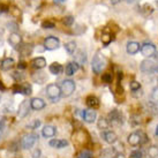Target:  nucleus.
Segmentation results:
<instances>
[{
  "instance_id": "nucleus-12",
  "label": "nucleus",
  "mask_w": 158,
  "mask_h": 158,
  "mask_svg": "<svg viewBox=\"0 0 158 158\" xmlns=\"http://www.w3.org/2000/svg\"><path fill=\"white\" fill-rule=\"evenodd\" d=\"M31 66L36 69H43L46 66V60L43 57H37L31 60Z\"/></svg>"
},
{
  "instance_id": "nucleus-40",
  "label": "nucleus",
  "mask_w": 158,
  "mask_h": 158,
  "mask_svg": "<svg viewBox=\"0 0 158 158\" xmlns=\"http://www.w3.org/2000/svg\"><path fill=\"white\" fill-rule=\"evenodd\" d=\"M131 157L132 158H142L143 157V154H142V151H140V150H135V151H133L132 154H131Z\"/></svg>"
},
{
  "instance_id": "nucleus-44",
  "label": "nucleus",
  "mask_w": 158,
  "mask_h": 158,
  "mask_svg": "<svg viewBox=\"0 0 158 158\" xmlns=\"http://www.w3.org/2000/svg\"><path fill=\"white\" fill-rule=\"evenodd\" d=\"M40 156V149L35 150V152H34V155H32V157H34V158H38Z\"/></svg>"
},
{
  "instance_id": "nucleus-6",
  "label": "nucleus",
  "mask_w": 158,
  "mask_h": 158,
  "mask_svg": "<svg viewBox=\"0 0 158 158\" xmlns=\"http://www.w3.org/2000/svg\"><path fill=\"white\" fill-rule=\"evenodd\" d=\"M59 45H60V40H58L57 37H53V36H48L44 40V48L46 50H50V51H52V50H57L59 48Z\"/></svg>"
},
{
  "instance_id": "nucleus-19",
  "label": "nucleus",
  "mask_w": 158,
  "mask_h": 158,
  "mask_svg": "<svg viewBox=\"0 0 158 158\" xmlns=\"http://www.w3.org/2000/svg\"><path fill=\"white\" fill-rule=\"evenodd\" d=\"M79 68H80V65L76 61L69 62L66 66V74L68 75V76H72V75L75 74V72L79 70Z\"/></svg>"
},
{
  "instance_id": "nucleus-1",
  "label": "nucleus",
  "mask_w": 158,
  "mask_h": 158,
  "mask_svg": "<svg viewBox=\"0 0 158 158\" xmlns=\"http://www.w3.org/2000/svg\"><path fill=\"white\" fill-rule=\"evenodd\" d=\"M106 66V61L105 59L102 57L99 53H97L96 56L94 57L92 59V64H91V67H92V70H94V73H96V74H99L103 72V69L105 68Z\"/></svg>"
},
{
  "instance_id": "nucleus-28",
  "label": "nucleus",
  "mask_w": 158,
  "mask_h": 158,
  "mask_svg": "<svg viewBox=\"0 0 158 158\" xmlns=\"http://www.w3.org/2000/svg\"><path fill=\"white\" fill-rule=\"evenodd\" d=\"M31 92H32V88H31L30 84H22V92L23 95H31Z\"/></svg>"
},
{
  "instance_id": "nucleus-29",
  "label": "nucleus",
  "mask_w": 158,
  "mask_h": 158,
  "mask_svg": "<svg viewBox=\"0 0 158 158\" xmlns=\"http://www.w3.org/2000/svg\"><path fill=\"white\" fill-rule=\"evenodd\" d=\"M111 40H112V36L110 34H103L102 36V42H103V44L104 45H109L111 43Z\"/></svg>"
},
{
  "instance_id": "nucleus-15",
  "label": "nucleus",
  "mask_w": 158,
  "mask_h": 158,
  "mask_svg": "<svg viewBox=\"0 0 158 158\" xmlns=\"http://www.w3.org/2000/svg\"><path fill=\"white\" fill-rule=\"evenodd\" d=\"M102 136L104 137L105 142L110 143V144H112V143H114V142H117V140H118V136H117V134H115L114 132H111V131L104 132L103 134H102Z\"/></svg>"
},
{
  "instance_id": "nucleus-24",
  "label": "nucleus",
  "mask_w": 158,
  "mask_h": 158,
  "mask_svg": "<svg viewBox=\"0 0 158 158\" xmlns=\"http://www.w3.org/2000/svg\"><path fill=\"white\" fill-rule=\"evenodd\" d=\"M115 154L117 152L114 148H106V149H103V151L101 152V158H113Z\"/></svg>"
},
{
  "instance_id": "nucleus-13",
  "label": "nucleus",
  "mask_w": 158,
  "mask_h": 158,
  "mask_svg": "<svg viewBox=\"0 0 158 158\" xmlns=\"http://www.w3.org/2000/svg\"><path fill=\"white\" fill-rule=\"evenodd\" d=\"M30 105L32 110L40 111L45 107V102L42 98H32L30 101Z\"/></svg>"
},
{
  "instance_id": "nucleus-49",
  "label": "nucleus",
  "mask_w": 158,
  "mask_h": 158,
  "mask_svg": "<svg viewBox=\"0 0 158 158\" xmlns=\"http://www.w3.org/2000/svg\"><path fill=\"white\" fill-rule=\"evenodd\" d=\"M5 89L6 88H5V85L2 84V82H0V90H1V91H4Z\"/></svg>"
},
{
  "instance_id": "nucleus-10",
  "label": "nucleus",
  "mask_w": 158,
  "mask_h": 158,
  "mask_svg": "<svg viewBox=\"0 0 158 158\" xmlns=\"http://www.w3.org/2000/svg\"><path fill=\"white\" fill-rule=\"evenodd\" d=\"M82 117H83V120L85 123H91L96 120L97 113L96 111H95V109H89V110H84L82 112Z\"/></svg>"
},
{
  "instance_id": "nucleus-20",
  "label": "nucleus",
  "mask_w": 158,
  "mask_h": 158,
  "mask_svg": "<svg viewBox=\"0 0 158 158\" xmlns=\"http://www.w3.org/2000/svg\"><path fill=\"white\" fill-rule=\"evenodd\" d=\"M87 105L90 107V109H97L98 106H99V99L97 98L96 96H92V95H90V96L87 97Z\"/></svg>"
},
{
  "instance_id": "nucleus-7",
  "label": "nucleus",
  "mask_w": 158,
  "mask_h": 158,
  "mask_svg": "<svg viewBox=\"0 0 158 158\" xmlns=\"http://www.w3.org/2000/svg\"><path fill=\"white\" fill-rule=\"evenodd\" d=\"M141 52L142 54L147 58H151L156 54V48L154 44L151 43H144V44L141 46Z\"/></svg>"
},
{
  "instance_id": "nucleus-53",
  "label": "nucleus",
  "mask_w": 158,
  "mask_h": 158,
  "mask_svg": "<svg viewBox=\"0 0 158 158\" xmlns=\"http://www.w3.org/2000/svg\"><path fill=\"white\" fill-rule=\"evenodd\" d=\"M0 101H1V97H0Z\"/></svg>"
},
{
  "instance_id": "nucleus-2",
  "label": "nucleus",
  "mask_w": 158,
  "mask_h": 158,
  "mask_svg": "<svg viewBox=\"0 0 158 158\" xmlns=\"http://www.w3.org/2000/svg\"><path fill=\"white\" fill-rule=\"evenodd\" d=\"M147 142V136L143 133H132L131 135L128 136V143L132 145V147H137L140 144H143Z\"/></svg>"
},
{
  "instance_id": "nucleus-8",
  "label": "nucleus",
  "mask_w": 158,
  "mask_h": 158,
  "mask_svg": "<svg viewBox=\"0 0 158 158\" xmlns=\"http://www.w3.org/2000/svg\"><path fill=\"white\" fill-rule=\"evenodd\" d=\"M140 68L143 73H151V72L156 70V65H155V62L152 60L145 59V60H143V61L141 62Z\"/></svg>"
},
{
  "instance_id": "nucleus-21",
  "label": "nucleus",
  "mask_w": 158,
  "mask_h": 158,
  "mask_svg": "<svg viewBox=\"0 0 158 158\" xmlns=\"http://www.w3.org/2000/svg\"><path fill=\"white\" fill-rule=\"evenodd\" d=\"M48 70H50V73L53 74V75H60L62 73L64 68H62V66L60 65V64H58V62H53L52 65H50Z\"/></svg>"
},
{
  "instance_id": "nucleus-45",
  "label": "nucleus",
  "mask_w": 158,
  "mask_h": 158,
  "mask_svg": "<svg viewBox=\"0 0 158 158\" xmlns=\"http://www.w3.org/2000/svg\"><path fill=\"white\" fill-rule=\"evenodd\" d=\"M0 12H5V13L8 12V7L5 6V5H1V6H0Z\"/></svg>"
},
{
  "instance_id": "nucleus-23",
  "label": "nucleus",
  "mask_w": 158,
  "mask_h": 158,
  "mask_svg": "<svg viewBox=\"0 0 158 158\" xmlns=\"http://www.w3.org/2000/svg\"><path fill=\"white\" fill-rule=\"evenodd\" d=\"M74 57H75V61L77 62L80 66L84 65L85 61H87V54L83 51H79V52L76 53V56H74Z\"/></svg>"
},
{
  "instance_id": "nucleus-22",
  "label": "nucleus",
  "mask_w": 158,
  "mask_h": 158,
  "mask_svg": "<svg viewBox=\"0 0 158 158\" xmlns=\"http://www.w3.org/2000/svg\"><path fill=\"white\" fill-rule=\"evenodd\" d=\"M32 80L35 81L36 83H44L46 81V74L43 73V72H40V73H34L32 74Z\"/></svg>"
},
{
  "instance_id": "nucleus-35",
  "label": "nucleus",
  "mask_w": 158,
  "mask_h": 158,
  "mask_svg": "<svg viewBox=\"0 0 158 158\" xmlns=\"http://www.w3.org/2000/svg\"><path fill=\"white\" fill-rule=\"evenodd\" d=\"M149 156L151 158L158 157V148H156V147H151V148H149Z\"/></svg>"
},
{
  "instance_id": "nucleus-27",
  "label": "nucleus",
  "mask_w": 158,
  "mask_h": 158,
  "mask_svg": "<svg viewBox=\"0 0 158 158\" xmlns=\"http://www.w3.org/2000/svg\"><path fill=\"white\" fill-rule=\"evenodd\" d=\"M97 126H98L99 129H107V127H109V121L104 118H101L98 120V123H97Z\"/></svg>"
},
{
  "instance_id": "nucleus-3",
  "label": "nucleus",
  "mask_w": 158,
  "mask_h": 158,
  "mask_svg": "<svg viewBox=\"0 0 158 158\" xmlns=\"http://www.w3.org/2000/svg\"><path fill=\"white\" fill-rule=\"evenodd\" d=\"M38 140V135L36 133H30V134H27L23 136V139L21 140V145H22L23 149H30L34 147L36 142Z\"/></svg>"
},
{
  "instance_id": "nucleus-33",
  "label": "nucleus",
  "mask_w": 158,
  "mask_h": 158,
  "mask_svg": "<svg viewBox=\"0 0 158 158\" xmlns=\"http://www.w3.org/2000/svg\"><path fill=\"white\" fill-rule=\"evenodd\" d=\"M62 23L65 26H72L74 23V18L73 16H65V18L62 19Z\"/></svg>"
},
{
  "instance_id": "nucleus-9",
  "label": "nucleus",
  "mask_w": 158,
  "mask_h": 158,
  "mask_svg": "<svg viewBox=\"0 0 158 158\" xmlns=\"http://www.w3.org/2000/svg\"><path fill=\"white\" fill-rule=\"evenodd\" d=\"M30 102L29 101H23L20 106H19V111H18V114L20 118H24L27 117L28 114H29V111H30Z\"/></svg>"
},
{
  "instance_id": "nucleus-50",
  "label": "nucleus",
  "mask_w": 158,
  "mask_h": 158,
  "mask_svg": "<svg viewBox=\"0 0 158 158\" xmlns=\"http://www.w3.org/2000/svg\"><path fill=\"white\" fill-rule=\"evenodd\" d=\"M156 135H158V126H157V128H156Z\"/></svg>"
},
{
  "instance_id": "nucleus-47",
  "label": "nucleus",
  "mask_w": 158,
  "mask_h": 158,
  "mask_svg": "<svg viewBox=\"0 0 158 158\" xmlns=\"http://www.w3.org/2000/svg\"><path fill=\"white\" fill-rule=\"evenodd\" d=\"M110 2L112 5H117V4H119V2H120V0H110Z\"/></svg>"
},
{
  "instance_id": "nucleus-48",
  "label": "nucleus",
  "mask_w": 158,
  "mask_h": 158,
  "mask_svg": "<svg viewBox=\"0 0 158 158\" xmlns=\"http://www.w3.org/2000/svg\"><path fill=\"white\" fill-rule=\"evenodd\" d=\"M54 2H57V4H62V2H65L66 0H53Z\"/></svg>"
},
{
  "instance_id": "nucleus-34",
  "label": "nucleus",
  "mask_w": 158,
  "mask_h": 158,
  "mask_svg": "<svg viewBox=\"0 0 158 158\" xmlns=\"http://www.w3.org/2000/svg\"><path fill=\"white\" fill-rule=\"evenodd\" d=\"M42 28L43 29H53L54 28V22H52V21H44L42 23Z\"/></svg>"
},
{
  "instance_id": "nucleus-32",
  "label": "nucleus",
  "mask_w": 158,
  "mask_h": 158,
  "mask_svg": "<svg viewBox=\"0 0 158 158\" xmlns=\"http://www.w3.org/2000/svg\"><path fill=\"white\" fill-rule=\"evenodd\" d=\"M5 128H6V119L4 117H0V139L4 134Z\"/></svg>"
},
{
  "instance_id": "nucleus-46",
  "label": "nucleus",
  "mask_w": 158,
  "mask_h": 158,
  "mask_svg": "<svg viewBox=\"0 0 158 158\" xmlns=\"http://www.w3.org/2000/svg\"><path fill=\"white\" fill-rule=\"evenodd\" d=\"M113 158H126V157H125L123 154H120V152H119V154H115V156H114Z\"/></svg>"
},
{
  "instance_id": "nucleus-5",
  "label": "nucleus",
  "mask_w": 158,
  "mask_h": 158,
  "mask_svg": "<svg viewBox=\"0 0 158 158\" xmlns=\"http://www.w3.org/2000/svg\"><path fill=\"white\" fill-rule=\"evenodd\" d=\"M61 95L65 97H68L70 96L75 90V82L74 81H72V80H65V81H62V84H61Z\"/></svg>"
},
{
  "instance_id": "nucleus-26",
  "label": "nucleus",
  "mask_w": 158,
  "mask_h": 158,
  "mask_svg": "<svg viewBox=\"0 0 158 158\" xmlns=\"http://www.w3.org/2000/svg\"><path fill=\"white\" fill-rule=\"evenodd\" d=\"M65 50H66L69 54H73V53L75 52V50H76V43L73 42V40L66 43V44H65Z\"/></svg>"
},
{
  "instance_id": "nucleus-30",
  "label": "nucleus",
  "mask_w": 158,
  "mask_h": 158,
  "mask_svg": "<svg viewBox=\"0 0 158 158\" xmlns=\"http://www.w3.org/2000/svg\"><path fill=\"white\" fill-rule=\"evenodd\" d=\"M129 88H131L132 91H137V90H140V88H141V83L137 82V81H132V82L129 83Z\"/></svg>"
},
{
  "instance_id": "nucleus-38",
  "label": "nucleus",
  "mask_w": 158,
  "mask_h": 158,
  "mask_svg": "<svg viewBox=\"0 0 158 158\" xmlns=\"http://www.w3.org/2000/svg\"><path fill=\"white\" fill-rule=\"evenodd\" d=\"M40 126V120H34L31 123H29L27 127L28 128H31V129H36V128H38Z\"/></svg>"
},
{
  "instance_id": "nucleus-41",
  "label": "nucleus",
  "mask_w": 158,
  "mask_h": 158,
  "mask_svg": "<svg viewBox=\"0 0 158 158\" xmlns=\"http://www.w3.org/2000/svg\"><path fill=\"white\" fill-rule=\"evenodd\" d=\"M7 27H8V29L9 30H10V29H12V31H13V32H16V31H18V24H16V23H13V22H10V23H7Z\"/></svg>"
},
{
  "instance_id": "nucleus-17",
  "label": "nucleus",
  "mask_w": 158,
  "mask_h": 158,
  "mask_svg": "<svg viewBox=\"0 0 158 158\" xmlns=\"http://www.w3.org/2000/svg\"><path fill=\"white\" fill-rule=\"evenodd\" d=\"M140 44L137 42H128L126 50L129 54H136V53L140 51Z\"/></svg>"
},
{
  "instance_id": "nucleus-18",
  "label": "nucleus",
  "mask_w": 158,
  "mask_h": 158,
  "mask_svg": "<svg viewBox=\"0 0 158 158\" xmlns=\"http://www.w3.org/2000/svg\"><path fill=\"white\" fill-rule=\"evenodd\" d=\"M48 144H50V147L56 148V149H62V148H66L68 145V142L66 140H51Z\"/></svg>"
},
{
  "instance_id": "nucleus-51",
  "label": "nucleus",
  "mask_w": 158,
  "mask_h": 158,
  "mask_svg": "<svg viewBox=\"0 0 158 158\" xmlns=\"http://www.w3.org/2000/svg\"><path fill=\"white\" fill-rule=\"evenodd\" d=\"M134 0H127V2H133Z\"/></svg>"
},
{
  "instance_id": "nucleus-52",
  "label": "nucleus",
  "mask_w": 158,
  "mask_h": 158,
  "mask_svg": "<svg viewBox=\"0 0 158 158\" xmlns=\"http://www.w3.org/2000/svg\"><path fill=\"white\" fill-rule=\"evenodd\" d=\"M156 58H157V60H158V53H156Z\"/></svg>"
},
{
  "instance_id": "nucleus-16",
  "label": "nucleus",
  "mask_w": 158,
  "mask_h": 158,
  "mask_svg": "<svg viewBox=\"0 0 158 158\" xmlns=\"http://www.w3.org/2000/svg\"><path fill=\"white\" fill-rule=\"evenodd\" d=\"M123 117H121V114L119 112L118 110H113L112 112L109 113V120H110L111 123H123Z\"/></svg>"
},
{
  "instance_id": "nucleus-42",
  "label": "nucleus",
  "mask_w": 158,
  "mask_h": 158,
  "mask_svg": "<svg viewBox=\"0 0 158 158\" xmlns=\"http://www.w3.org/2000/svg\"><path fill=\"white\" fill-rule=\"evenodd\" d=\"M21 92H22V85L15 84L13 87V94H21Z\"/></svg>"
},
{
  "instance_id": "nucleus-39",
  "label": "nucleus",
  "mask_w": 158,
  "mask_h": 158,
  "mask_svg": "<svg viewBox=\"0 0 158 158\" xmlns=\"http://www.w3.org/2000/svg\"><path fill=\"white\" fill-rule=\"evenodd\" d=\"M103 81H104L105 83H110V82H112V74H111V73H105V74H103Z\"/></svg>"
},
{
  "instance_id": "nucleus-14",
  "label": "nucleus",
  "mask_w": 158,
  "mask_h": 158,
  "mask_svg": "<svg viewBox=\"0 0 158 158\" xmlns=\"http://www.w3.org/2000/svg\"><path fill=\"white\" fill-rule=\"evenodd\" d=\"M13 66H14V60L12 58H5L4 60L0 61V69L4 70V72L9 70Z\"/></svg>"
},
{
  "instance_id": "nucleus-37",
  "label": "nucleus",
  "mask_w": 158,
  "mask_h": 158,
  "mask_svg": "<svg viewBox=\"0 0 158 158\" xmlns=\"http://www.w3.org/2000/svg\"><path fill=\"white\" fill-rule=\"evenodd\" d=\"M151 99H152L155 103H158V87L152 89V92H151Z\"/></svg>"
},
{
  "instance_id": "nucleus-43",
  "label": "nucleus",
  "mask_w": 158,
  "mask_h": 158,
  "mask_svg": "<svg viewBox=\"0 0 158 158\" xmlns=\"http://www.w3.org/2000/svg\"><path fill=\"white\" fill-rule=\"evenodd\" d=\"M26 67H27L26 62L21 61V62H19V64H18V68H19V69H26Z\"/></svg>"
},
{
  "instance_id": "nucleus-11",
  "label": "nucleus",
  "mask_w": 158,
  "mask_h": 158,
  "mask_svg": "<svg viewBox=\"0 0 158 158\" xmlns=\"http://www.w3.org/2000/svg\"><path fill=\"white\" fill-rule=\"evenodd\" d=\"M21 42H22V37H21L20 34H18V32H12V34L9 35L8 43L12 45L13 48H18L19 45L21 44Z\"/></svg>"
},
{
  "instance_id": "nucleus-36",
  "label": "nucleus",
  "mask_w": 158,
  "mask_h": 158,
  "mask_svg": "<svg viewBox=\"0 0 158 158\" xmlns=\"http://www.w3.org/2000/svg\"><path fill=\"white\" fill-rule=\"evenodd\" d=\"M12 77H13L15 81H21V80L24 79V75H23L21 72H20V73H19V72H14L13 74H12Z\"/></svg>"
},
{
  "instance_id": "nucleus-25",
  "label": "nucleus",
  "mask_w": 158,
  "mask_h": 158,
  "mask_svg": "<svg viewBox=\"0 0 158 158\" xmlns=\"http://www.w3.org/2000/svg\"><path fill=\"white\" fill-rule=\"evenodd\" d=\"M43 136L44 137H53V136L56 135V128L53 127V126H45L43 128V132H42Z\"/></svg>"
},
{
  "instance_id": "nucleus-31",
  "label": "nucleus",
  "mask_w": 158,
  "mask_h": 158,
  "mask_svg": "<svg viewBox=\"0 0 158 158\" xmlns=\"http://www.w3.org/2000/svg\"><path fill=\"white\" fill-rule=\"evenodd\" d=\"M77 158H91V152L87 149H83L82 151H80Z\"/></svg>"
},
{
  "instance_id": "nucleus-4",
  "label": "nucleus",
  "mask_w": 158,
  "mask_h": 158,
  "mask_svg": "<svg viewBox=\"0 0 158 158\" xmlns=\"http://www.w3.org/2000/svg\"><path fill=\"white\" fill-rule=\"evenodd\" d=\"M46 95L50 99L57 101L58 98L61 96V88L58 84H48L46 88Z\"/></svg>"
}]
</instances>
